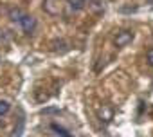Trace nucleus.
Segmentation results:
<instances>
[{"label":"nucleus","instance_id":"obj_7","mask_svg":"<svg viewBox=\"0 0 153 137\" xmlns=\"http://www.w3.org/2000/svg\"><path fill=\"white\" fill-rule=\"evenodd\" d=\"M51 128H52L54 132H58V135H61V137H72L65 128H61V126H58V124H51Z\"/></svg>","mask_w":153,"mask_h":137},{"label":"nucleus","instance_id":"obj_5","mask_svg":"<svg viewBox=\"0 0 153 137\" xmlns=\"http://www.w3.org/2000/svg\"><path fill=\"white\" fill-rule=\"evenodd\" d=\"M85 2L87 0H68V7H70V11L78 13V11L85 9Z\"/></svg>","mask_w":153,"mask_h":137},{"label":"nucleus","instance_id":"obj_9","mask_svg":"<svg viewBox=\"0 0 153 137\" xmlns=\"http://www.w3.org/2000/svg\"><path fill=\"white\" fill-rule=\"evenodd\" d=\"M9 108H11V105L7 101H0V115H6L9 112Z\"/></svg>","mask_w":153,"mask_h":137},{"label":"nucleus","instance_id":"obj_4","mask_svg":"<svg viewBox=\"0 0 153 137\" xmlns=\"http://www.w3.org/2000/svg\"><path fill=\"white\" fill-rule=\"evenodd\" d=\"M43 9L49 15H58L59 13V0H45V2H43Z\"/></svg>","mask_w":153,"mask_h":137},{"label":"nucleus","instance_id":"obj_2","mask_svg":"<svg viewBox=\"0 0 153 137\" xmlns=\"http://www.w3.org/2000/svg\"><path fill=\"white\" fill-rule=\"evenodd\" d=\"M20 25H22V29L25 31V33H33L34 29H36V18L34 16H31V15H24L22 16V20H20Z\"/></svg>","mask_w":153,"mask_h":137},{"label":"nucleus","instance_id":"obj_10","mask_svg":"<svg viewBox=\"0 0 153 137\" xmlns=\"http://www.w3.org/2000/svg\"><path fill=\"white\" fill-rule=\"evenodd\" d=\"M146 58H148V63L153 67V49H149V51L146 52Z\"/></svg>","mask_w":153,"mask_h":137},{"label":"nucleus","instance_id":"obj_11","mask_svg":"<svg viewBox=\"0 0 153 137\" xmlns=\"http://www.w3.org/2000/svg\"><path fill=\"white\" fill-rule=\"evenodd\" d=\"M146 2H148V4H153V0H146Z\"/></svg>","mask_w":153,"mask_h":137},{"label":"nucleus","instance_id":"obj_6","mask_svg":"<svg viewBox=\"0 0 153 137\" xmlns=\"http://www.w3.org/2000/svg\"><path fill=\"white\" fill-rule=\"evenodd\" d=\"M22 16H24V13H22L18 7H11V9H9V18H11L13 22H20Z\"/></svg>","mask_w":153,"mask_h":137},{"label":"nucleus","instance_id":"obj_1","mask_svg":"<svg viewBox=\"0 0 153 137\" xmlns=\"http://www.w3.org/2000/svg\"><path fill=\"white\" fill-rule=\"evenodd\" d=\"M133 42V31H128V29H123V31H119L117 34H115V38H114V43H115V47H126L128 43H131Z\"/></svg>","mask_w":153,"mask_h":137},{"label":"nucleus","instance_id":"obj_8","mask_svg":"<svg viewBox=\"0 0 153 137\" xmlns=\"http://www.w3.org/2000/svg\"><path fill=\"white\" fill-rule=\"evenodd\" d=\"M22 130H24V119H20V121H18V126H15L13 137H22Z\"/></svg>","mask_w":153,"mask_h":137},{"label":"nucleus","instance_id":"obj_12","mask_svg":"<svg viewBox=\"0 0 153 137\" xmlns=\"http://www.w3.org/2000/svg\"><path fill=\"white\" fill-rule=\"evenodd\" d=\"M0 61H2V56H0Z\"/></svg>","mask_w":153,"mask_h":137},{"label":"nucleus","instance_id":"obj_3","mask_svg":"<svg viewBox=\"0 0 153 137\" xmlns=\"http://www.w3.org/2000/svg\"><path fill=\"white\" fill-rule=\"evenodd\" d=\"M97 115H99V119H101V121L108 123V121H112V119H114V110H112L108 105H103V106H99V108H97Z\"/></svg>","mask_w":153,"mask_h":137}]
</instances>
